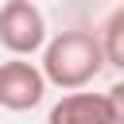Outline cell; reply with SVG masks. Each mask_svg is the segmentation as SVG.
Here are the masks:
<instances>
[{
  "label": "cell",
  "mask_w": 124,
  "mask_h": 124,
  "mask_svg": "<svg viewBox=\"0 0 124 124\" xmlns=\"http://www.w3.org/2000/svg\"><path fill=\"white\" fill-rule=\"evenodd\" d=\"M105 66V46L93 31H58L43 50V78L70 93L85 89Z\"/></svg>",
  "instance_id": "1"
},
{
  "label": "cell",
  "mask_w": 124,
  "mask_h": 124,
  "mask_svg": "<svg viewBox=\"0 0 124 124\" xmlns=\"http://www.w3.org/2000/svg\"><path fill=\"white\" fill-rule=\"evenodd\" d=\"M0 46L12 58H27L35 50H46V16L31 0L0 4Z\"/></svg>",
  "instance_id": "2"
},
{
  "label": "cell",
  "mask_w": 124,
  "mask_h": 124,
  "mask_svg": "<svg viewBox=\"0 0 124 124\" xmlns=\"http://www.w3.org/2000/svg\"><path fill=\"white\" fill-rule=\"evenodd\" d=\"M43 93H46V78L35 62H27V58L0 62V108L27 112L43 101Z\"/></svg>",
  "instance_id": "3"
},
{
  "label": "cell",
  "mask_w": 124,
  "mask_h": 124,
  "mask_svg": "<svg viewBox=\"0 0 124 124\" xmlns=\"http://www.w3.org/2000/svg\"><path fill=\"white\" fill-rule=\"evenodd\" d=\"M46 124H112L105 93H66L50 112Z\"/></svg>",
  "instance_id": "4"
},
{
  "label": "cell",
  "mask_w": 124,
  "mask_h": 124,
  "mask_svg": "<svg viewBox=\"0 0 124 124\" xmlns=\"http://www.w3.org/2000/svg\"><path fill=\"white\" fill-rule=\"evenodd\" d=\"M101 46H105V62L124 70V8L112 12V19L105 23V35H101Z\"/></svg>",
  "instance_id": "5"
},
{
  "label": "cell",
  "mask_w": 124,
  "mask_h": 124,
  "mask_svg": "<svg viewBox=\"0 0 124 124\" xmlns=\"http://www.w3.org/2000/svg\"><path fill=\"white\" fill-rule=\"evenodd\" d=\"M105 101H108V112H112V124H124V81H116L108 93H105Z\"/></svg>",
  "instance_id": "6"
},
{
  "label": "cell",
  "mask_w": 124,
  "mask_h": 124,
  "mask_svg": "<svg viewBox=\"0 0 124 124\" xmlns=\"http://www.w3.org/2000/svg\"><path fill=\"white\" fill-rule=\"evenodd\" d=\"M4 4H8V0H4Z\"/></svg>",
  "instance_id": "7"
}]
</instances>
